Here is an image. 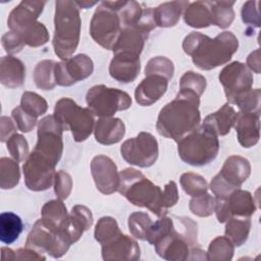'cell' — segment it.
I'll list each match as a JSON object with an SVG mask.
<instances>
[{"mask_svg":"<svg viewBox=\"0 0 261 261\" xmlns=\"http://www.w3.org/2000/svg\"><path fill=\"white\" fill-rule=\"evenodd\" d=\"M125 134V125L120 118L102 117L94 127L96 141L102 145H113L121 141Z\"/></svg>","mask_w":261,"mask_h":261,"instance_id":"24","label":"cell"},{"mask_svg":"<svg viewBox=\"0 0 261 261\" xmlns=\"http://www.w3.org/2000/svg\"><path fill=\"white\" fill-rule=\"evenodd\" d=\"M168 80L162 75L150 74L137 86L135 98L141 106H150L157 102L167 91Z\"/></svg>","mask_w":261,"mask_h":261,"instance_id":"22","label":"cell"},{"mask_svg":"<svg viewBox=\"0 0 261 261\" xmlns=\"http://www.w3.org/2000/svg\"><path fill=\"white\" fill-rule=\"evenodd\" d=\"M260 4L259 1H247L242 8V20L247 23L254 25L255 28H259L261 24L260 21V13L258 5Z\"/></svg>","mask_w":261,"mask_h":261,"instance_id":"48","label":"cell"},{"mask_svg":"<svg viewBox=\"0 0 261 261\" xmlns=\"http://www.w3.org/2000/svg\"><path fill=\"white\" fill-rule=\"evenodd\" d=\"M179 181L182 190L192 197L204 194L208 190V184L206 179L202 175L194 172L182 173Z\"/></svg>","mask_w":261,"mask_h":261,"instance_id":"39","label":"cell"},{"mask_svg":"<svg viewBox=\"0 0 261 261\" xmlns=\"http://www.w3.org/2000/svg\"><path fill=\"white\" fill-rule=\"evenodd\" d=\"M232 104H236L241 111L253 112L260 114L261 105V91L260 89H251L246 93L240 95Z\"/></svg>","mask_w":261,"mask_h":261,"instance_id":"43","label":"cell"},{"mask_svg":"<svg viewBox=\"0 0 261 261\" xmlns=\"http://www.w3.org/2000/svg\"><path fill=\"white\" fill-rule=\"evenodd\" d=\"M91 173L96 188L104 195L118 191L119 172L114 161L105 155H97L91 162Z\"/></svg>","mask_w":261,"mask_h":261,"instance_id":"18","label":"cell"},{"mask_svg":"<svg viewBox=\"0 0 261 261\" xmlns=\"http://www.w3.org/2000/svg\"><path fill=\"white\" fill-rule=\"evenodd\" d=\"M55 166L51 159L33 150L22 166L27 188L35 192L48 190L54 181Z\"/></svg>","mask_w":261,"mask_h":261,"instance_id":"13","label":"cell"},{"mask_svg":"<svg viewBox=\"0 0 261 261\" xmlns=\"http://www.w3.org/2000/svg\"><path fill=\"white\" fill-rule=\"evenodd\" d=\"M173 72H174L173 62L164 56H156L151 58L145 66L146 75L158 74V75L164 76L168 81L172 77Z\"/></svg>","mask_w":261,"mask_h":261,"instance_id":"41","label":"cell"},{"mask_svg":"<svg viewBox=\"0 0 261 261\" xmlns=\"http://www.w3.org/2000/svg\"><path fill=\"white\" fill-rule=\"evenodd\" d=\"M236 118V110L229 103H225L216 112L207 115L203 123L212 128L217 136H225L233 126Z\"/></svg>","mask_w":261,"mask_h":261,"instance_id":"28","label":"cell"},{"mask_svg":"<svg viewBox=\"0 0 261 261\" xmlns=\"http://www.w3.org/2000/svg\"><path fill=\"white\" fill-rule=\"evenodd\" d=\"M16 127L14 125V123L12 122L11 118L7 117V116H1L0 119V139L1 142H7L8 139L16 134L15 133Z\"/></svg>","mask_w":261,"mask_h":261,"instance_id":"51","label":"cell"},{"mask_svg":"<svg viewBox=\"0 0 261 261\" xmlns=\"http://www.w3.org/2000/svg\"><path fill=\"white\" fill-rule=\"evenodd\" d=\"M233 1H213L211 2V21L212 24L220 29L228 28L234 19Z\"/></svg>","mask_w":261,"mask_h":261,"instance_id":"34","label":"cell"},{"mask_svg":"<svg viewBox=\"0 0 261 261\" xmlns=\"http://www.w3.org/2000/svg\"><path fill=\"white\" fill-rule=\"evenodd\" d=\"M140 69V57L127 54H113L109 64L111 77L122 84L134 82L139 75Z\"/></svg>","mask_w":261,"mask_h":261,"instance_id":"23","label":"cell"},{"mask_svg":"<svg viewBox=\"0 0 261 261\" xmlns=\"http://www.w3.org/2000/svg\"><path fill=\"white\" fill-rule=\"evenodd\" d=\"M206 79L202 74L194 71H187L179 80V91L190 92L201 97L206 89Z\"/></svg>","mask_w":261,"mask_h":261,"instance_id":"42","label":"cell"},{"mask_svg":"<svg viewBox=\"0 0 261 261\" xmlns=\"http://www.w3.org/2000/svg\"><path fill=\"white\" fill-rule=\"evenodd\" d=\"M214 212L220 223L226 222L232 216L251 217L256 211V204L250 192L237 189L227 198H214Z\"/></svg>","mask_w":261,"mask_h":261,"instance_id":"16","label":"cell"},{"mask_svg":"<svg viewBox=\"0 0 261 261\" xmlns=\"http://www.w3.org/2000/svg\"><path fill=\"white\" fill-rule=\"evenodd\" d=\"M120 153L122 158L132 165L150 167L158 158V143L152 134L141 132L137 137L122 143Z\"/></svg>","mask_w":261,"mask_h":261,"instance_id":"12","label":"cell"},{"mask_svg":"<svg viewBox=\"0 0 261 261\" xmlns=\"http://www.w3.org/2000/svg\"><path fill=\"white\" fill-rule=\"evenodd\" d=\"M74 2L79 8H84V9L97 4V2H89V1H74Z\"/></svg>","mask_w":261,"mask_h":261,"instance_id":"55","label":"cell"},{"mask_svg":"<svg viewBox=\"0 0 261 261\" xmlns=\"http://www.w3.org/2000/svg\"><path fill=\"white\" fill-rule=\"evenodd\" d=\"M198 224L189 217L163 216L153 222L146 241L154 245L156 253L168 261L190 260L193 248L198 247Z\"/></svg>","mask_w":261,"mask_h":261,"instance_id":"1","label":"cell"},{"mask_svg":"<svg viewBox=\"0 0 261 261\" xmlns=\"http://www.w3.org/2000/svg\"><path fill=\"white\" fill-rule=\"evenodd\" d=\"M6 144H7V150L9 154L17 162L23 161L30 155L28 141L22 135H19V134L12 135L8 139Z\"/></svg>","mask_w":261,"mask_h":261,"instance_id":"45","label":"cell"},{"mask_svg":"<svg viewBox=\"0 0 261 261\" xmlns=\"http://www.w3.org/2000/svg\"><path fill=\"white\" fill-rule=\"evenodd\" d=\"M63 130L61 123L54 115L43 117L38 122V141L34 150L57 164L63 152Z\"/></svg>","mask_w":261,"mask_h":261,"instance_id":"14","label":"cell"},{"mask_svg":"<svg viewBox=\"0 0 261 261\" xmlns=\"http://www.w3.org/2000/svg\"><path fill=\"white\" fill-rule=\"evenodd\" d=\"M251 173V165L248 159L232 155L223 163L220 171L212 178L210 190L215 198L225 199L234 190L240 189Z\"/></svg>","mask_w":261,"mask_h":261,"instance_id":"8","label":"cell"},{"mask_svg":"<svg viewBox=\"0 0 261 261\" xmlns=\"http://www.w3.org/2000/svg\"><path fill=\"white\" fill-rule=\"evenodd\" d=\"M103 260L136 261L140 259L141 251L138 243L130 237L121 233L108 244L102 245Z\"/></svg>","mask_w":261,"mask_h":261,"instance_id":"20","label":"cell"},{"mask_svg":"<svg viewBox=\"0 0 261 261\" xmlns=\"http://www.w3.org/2000/svg\"><path fill=\"white\" fill-rule=\"evenodd\" d=\"M215 200L207 192L199 196L192 197L190 201V210L197 216L207 217L214 212Z\"/></svg>","mask_w":261,"mask_h":261,"instance_id":"44","label":"cell"},{"mask_svg":"<svg viewBox=\"0 0 261 261\" xmlns=\"http://www.w3.org/2000/svg\"><path fill=\"white\" fill-rule=\"evenodd\" d=\"M93 224V215L91 210L83 205H75L72 207L67 221L63 227L71 243L77 242L83 236L84 231L88 230Z\"/></svg>","mask_w":261,"mask_h":261,"instance_id":"25","label":"cell"},{"mask_svg":"<svg viewBox=\"0 0 261 261\" xmlns=\"http://www.w3.org/2000/svg\"><path fill=\"white\" fill-rule=\"evenodd\" d=\"M218 151V136L204 123L177 142L179 158L193 166L209 164L216 158Z\"/></svg>","mask_w":261,"mask_h":261,"instance_id":"6","label":"cell"},{"mask_svg":"<svg viewBox=\"0 0 261 261\" xmlns=\"http://www.w3.org/2000/svg\"><path fill=\"white\" fill-rule=\"evenodd\" d=\"M94 71V63L86 54H77L55 65L56 85L69 87L89 77Z\"/></svg>","mask_w":261,"mask_h":261,"instance_id":"17","label":"cell"},{"mask_svg":"<svg viewBox=\"0 0 261 261\" xmlns=\"http://www.w3.org/2000/svg\"><path fill=\"white\" fill-rule=\"evenodd\" d=\"M218 79L229 104H232L240 95L251 90L253 86L251 70L245 63L240 61H233L225 65L221 69Z\"/></svg>","mask_w":261,"mask_h":261,"instance_id":"15","label":"cell"},{"mask_svg":"<svg viewBox=\"0 0 261 261\" xmlns=\"http://www.w3.org/2000/svg\"><path fill=\"white\" fill-rule=\"evenodd\" d=\"M72 189V179L69 173L59 170L54 177V192L59 200H65L70 195Z\"/></svg>","mask_w":261,"mask_h":261,"instance_id":"46","label":"cell"},{"mask_svg":"<svg viewBox=\"0 0 261 261\" xmlns=\"http://www.w3.org/2000/svg\"><path fill=\"white\" fill-rule=\"evenodd\" d=\"M55 65L56 62L53 60H42L34 69V82L37 88L50 91L56 86L55 81Z\"/></svg>","mask_w":261,"mask_h":261,"instance_id":"33","label":"cell"},{"mask_svg":"<svg viewBox=\"0 0 261 261\" xmlns=\"http://www.w3.org/2000/svg\"><path fill=\"white\" fill-rule=\"evenodd\" d=\"M25 80V66L12 55L3 56L0 61V82L9 89L19 88Z\"/></svg>","mask_w":261,"mask_h":261,"instance_id":"26","label":"cell"},{"mask_svg":"<svg viewBox=\"0 0 261 261\" xmlns=\"http://www.w3.org/2000/svg\"><path fill=\"white\" fill-rule=\"evenodd\" d=\"M199 105V96L179 91L175 99L167 103L158 114L156 129L159 135L178 142L195 130L201 121Z\"/></svg>","mask_w":261,"mask_h":261,"instance_id":"2","label":"cell"},{"mask_svg":"<svg viewBox=\"0 0 261 261\" xmlns=\"http://www.w3.org/2000/svg\"><path fill=\"white\" fill-rule=\"evenodd\" d=\"M177 201H178V192H177L176 184L170 180L164 186L162 190V197H161L162 207L166 211H168V208L174 206Z\"/></svg>","mask_w":261,"mask_h":261,"instance_id":"50","label":"cell"},{"mask_svg":"<svg viewBox=\"0 0 261 261\" xmlns=\"http://www.w3.org/2000/svg\"><path fill=\"white\" fill-rule=\"evenodd\" d=\"M251 224V217L232 216L226 221L225 236L231 241L233 246L240 247L248 240Z\"/></svg>","mask_w":261,"mask_h":261,"instance_id":"32","label":"cell"},{"mask_svg":"<svg viewBox=\"0 0 261 261\" xmlns=\"http://www.w3.org/2000/svg\"><path fill=\"white\" fill-rule=\"evenodd\" d=\"M86 101L88 108L100 118L112 117L117 111L126 110L132 105V98L126 92L105 85H96L89 89Z\"/></svg>","mask_w":261,"mask_h":261,"instance_id":"9","label":"cell"},{"mask_svg":"<svg viewBox=\"0 0 261 261\" xmlns=\"http://www.w3.org/2000/svg\"><path fill=\"white\" fill-rule=\"evenodd\" d=\"M71 244L70 239L63 229H52L42 219L35 222L25 241L27 248L35 250L40 254L47 253L53 258L62 257Z\"/></svg>","mask_w":261,"mask_h":261,"instance_id":"10","label":"cell"},{"mask_svg":"<svg viewBox=\"0 0 261 261\" xmlns=\"http://www.w3.org/2000/svg\"><path fill=\"white\" fill-rule=\"evenodd\" d=\"M28 114L38 118L40 115L44 114L48 109V104L46 100L34 92H24L20 99L19 105Z\"/></svg>","mask_w":261,"mask_h":261,"instance_id":"38","label":"cell"},{"mask_svg":"<svg viewBox=\"0 0 261 261\" xmlns=\"http://www.w3.org/2000/svg\"><path fill=\"white\" fill-rule=\"evenodd\" d=\"M239 48V41L231 32H222L215 38L192 32L182 42L186 54L192 57L193 63L202 70H211L227 63Z\"/></svg>","mask_w":261,"mask_h":261,"instance_id":"3","label":"cell"},{"mask_svg":"<svg viewBox=\"0 0 261 261\" xmlns=\"http://www.w3.org/2000/svg\"><path fill=\"white\" fill-rule=\"evenodd\" d=\"M234 246L231 241L225 237H216L211 241L208 247L207 260L229 261L232 259Z\"/></svg>","mask_w":261,"mask_h":261,"instance_id":"36","label":"cell"},{"mask_svg":"<svg viewBox=\"0 0 261 261\" xmlns=\"http://www.w3.org/2000/svg\"><path fill=\"white\" fill-rule=\"evenodd\" d=\"M238 141L244 148L256 145L260 139V114L253 112H237L233 124Z\"/></svg>","mask_w":261,"mask_h":261,"instance_id":"21","label":"cell"},{"mask_svg":"<svg viewBox=\"0 0 261 261\" xmlns=\"http://www.w3.org/2000/svg\"><path fill=\"white\" fill-rule=\"evenodd\" d=\"M189 4V1H170L153 8V18L156 27L169 28L175 25Z\"/></svg>","mask_w":261,"mask_h":261,"instance_id":"27","label":"cell"},{"mask_svg":"<svg viewBox=\"0 0 261 261\" xmlns=\"http://www.w3.org/2000/svg\"><path fill=\"white\" fill-rule=\"evenodd\" d=\"M118 192L135 206L147 208L159 218L168 213L162 207L161 188L135 168H125L119 172Z\"/></svg>","mask_w":261,"mask_h":261,"instance_id":"5","label":"cell"},{"mask_svg":"<svg viewBox=\"0 0 261 261\" xmlns=\"http://www.w3.org/2000/svg\"><path fill=\"white\" fill-rule=\"evenodd\" d=\"M1 252H2V260L3 261H13L14 260V251H12L11 249L2 247Z\"/></svg>","mask_w":261,"mask_h":261,"instance_id":"54","label":"cell"},{"mask_svg":"<svg viewBox=\"0 0 261 261\" xmlns=\"http://www.w3.org/2000/svg\"><path fill=\"white\" fill-rule=\"evenodd\" d=\"M1 43L4 50L8 53V55H12L20 52L22 48L25 46V44L20 39V37L11 31L5 33L2 36Z\"/></svg>","mask_w":261,"mask_h":261,"instance_id":"49","label":"cell"},{"mask_svg":"<svg viewBox=\"0 0 261 261\" xmlns=\"http://www.w3.org/2000/svg\"><path fill=\"white\" fill-rule=\"evenodd\" d=\"M23 229L21 218L13 212H2L0 214V241L10 245L15 242Z\"/></svg>","mask_w":261,"mask_h":261,"instance_id":"31","label":"cell"},{"mask_svg":"<svg viewBox=\"0 0 261 261\" xmlns=\"http://www.w3.org/2000/svg\"><path fill=\"white\" fill-rule=\"evenodd\" d=\"M12 118L14 119L17 128L22 133H30L36 126L38 120L36 117L28 114L20 106L12 110Z\"/></svg>","mask_w":261,"mask_h":261,"instance_id":"47","label":"cell"},{"mask_svg":"<svg viewBox=\"0 0 261 261\" xmlns=\"http://www.w3.org/2000/svg\"><path fill=\"white\" fill-rule=\"evenodd\" d=\"M121 233L122 232L120 231V228L115 218L111 216H103L98 220L95 226L94 236L96 241L102 246L110 243Z\"/></svg>","mask_w":261,"mask_h":261,"instance_id":"35","label":"cell"},{"mask_svg":"<svg viewBox=\"0 0 261 261\" xmlns=\"http://www.w3.org/2000/svg\"><path fill=\"white\" fill-rule=\"evenodd\" d=\"M81 16L79 7L71 0L55 2L53 48L55 54L62 60L69 58L80 42Z\"/></svg>","mask_w":261,"mask_h":261,"instance_id":"4","label":"cell"},{"mask_svg":"<svg viewBox=\"0 0 261 261\" xmlns=\"http://www.w3.org/2000/svg\"><path fill=\"white\" fill-rule=\"evenodd\" d=\"M259 49L253 51L247 58V66L248 68L253 71H255L256 73L260 72V55H259Z\"/></svg>","mask_w":261,"mask_h":261,"instance_id":"53","label":"cell"},{"mask_svg":"<svg viewBox=\"0 0 261 261\" xmlns=\"http://www.w3.org/2000/svg\"><path fill=\"white\" fill-rule=\"evenodd\" d=\"M153 223L149 214L146 212H134L128 217V229L136 239L146 241V234Z\"/></svg>","mask_w":261,"mask_h":261,"instance_id":"40","label":"cell"},{"mask_svg":"<svg viewBox=\"0 0 261 261\" xmlns=\"http://www.w3.org/2000/svg\"><path fill=\"white\" fill-rule=\"evenodd\" d=\"M121 29V21L117 11L107 1H102L96 8L90 22L92 39L106 50H112Z\"/></svg>","mask_w":261,"mask_h":261,"instance_id":"11","label":"cell"},{"mask_svg":"<svg viewBox=\"0 0 261 261\" xmlns=\"http://www.w3.org/2000/svg\"><path fill=\"white\" fill-rule=\"evenodd\" d=\"M45 256L30 248H20L14 251V260H45Z\"/></svg>","mask_w":261,"mask_h":261,"instance_id":"52","label":"cell"},{"mask_svg":"<svg viewBox=\"0 0 261 261\" xmlns=\"http://www.w3.org/2000/svg\"><path fill=\"white\" fill-rule=\"evenodd\" d=\"M210 8L211 1H196L190 3L184 11L185 22L197 29L209 27L212 24Z\"/></svg>","mask_w":261,"mask_h":261,"instance_id":"30","label":"cell"},{"mask_svg":"<svg viewBox=\"0 0 261 261\" xmlns=\"http://www.w3.org/2000/svg\"><path fill=\"white\" fill-rule=\"evenodd\" d=\"M53 115L61 123L64 130H70L75 142L86 141L95 127L94 113L89 108L79 106L72 99H59L54 107Z\"/></svg>","mask_w":261,"mask_h":261,"instance_id":"7","label":"cell"},{"mask_svg":"<svg viewBox=\"0 0 261 261\" xmlns=\"http://www.w3.org/2000/svg\"><path fill=\"white\" fill-rule=\"evenodd\" d=\"M45 1L23 0L9 13L7 25L11 32L18 36L30 31L37 22V18L43 12Z\"/></svg>","mask_w":261,"mask_h":261,"instance_id":"19","label":"cell"},{"mask_svg":"<svg viewBox=\"0 0 261 261\" xmlns=\"http://www.w3.org/2000/svg\"><path fill=\"white\" fill-rule=\"evenodd\" d=\"M42 217L43 222L50 228L55 230L63 229L68 213L66 206L63 204L62 200H50L44 204L42 207Z\"/></svg>","mask_w":261,"mask_h":261,"instance_id":"29","label":"cell"},{"mask_svg":"<svg viewBox=\"0 0 261 261\" xmlns=\"http://www.w3.org/2000/svg\"><path fill=\"white\" fill-rule=\"evenodd\" d=\"M20 177L17 161L7 157L0 159V188L8 190L18 185Z\"/></svg>","mask_w":261,"mask_h":261,"instance_id":"37","label":"cell"}]
</instances>
